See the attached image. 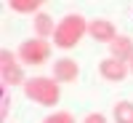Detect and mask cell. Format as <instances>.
I'll use <instances>...</instances> for the list:
<instances>
[{
  "label": "cell",
  "instance_id": "15",
  "mask_svg": "<svg viewBox=\"0 0 133 123\" xmlns=\"http://www.w3.org/2000/svg\"><path fill=\"white\" fill-rule=\"evenodd\" d=\"M128 67H130V72H133V59H130V64H128Z\"/></svg>",
  "mask_w": 133,
  "mask_h": 123
},
{
  "label": "cell",
  "instance_id": "1",
  "mask_svg": "<svg viewBox=\"0 0 133 123\" xmlns=\"http://www.w3.org/2000/svg\"><path fill=\"white\" fill-rule=\"evenodd\" d=\"M83 35H88V21L80 14H66L53 32V46L56 48H75L83 40Z\"/></svg>",
  "mask_w": 133,
  "mask_h": 123
},
{
  "label": "cell",
  "instance_id": "14",
  "mask_svg": "<svg viewBox=\"0 0 133 123\" xmlns=\"http://www.w3.org/2000/svg\"><path fill=\"white\" fill-rule=\"evenodd\" d=\"M83 123H107V118H104L101 113H91V115H85Z\"/></svg>",
  "mask_w": 133,
  "mask_h": 123
},
{
  "label": "cell",
  "instance_id": "6",
  "mask_svg": "<svg viewBox=\"0 0 133 123\" xmlns=\"http://www.w3.org/2000/svg\"><path fill=\"white\" fill-rule=\"evenodd\" d=\"M80 75V67L75 59H59L53 64V80L56 83H75Z\"/></svg>",
  "mask_w": 133,
  "mask_h": 123
},
{
  "label": "cell",
  "instance_id": "4",
  "mask_svg": "<svg viewBox=\"0 0 133 123\" xmlns=\"http://www.w3.org/2000/svg\"><path fill=\"white\" fill-rule=\"evenodd\" d=\"M88 35L96 43H115L117 40V30L107 19H93V21H88Z\"/></svg>",
  "mask_w": 133,
  "mask_h": 123
},
{
  "label": "cell",
  "instance_id": "9",
  "mask_svg": "<svg viewBox=\"0 0 133 123\" xmlns=\"http://www.w3.org/2000/svg\"><path fill=\"white\" fill-rule=\"evenodd\" d=\"M35 32H37L40 40L53 38V32H56V27H53V19H51L48 14H37V16H35Z\"/></svg>",
  "mask_w": 133,
  "mask_h": 123
},
{
  "label": "cell",
  "instance_id": "12",
  "mask_svg": "<svg viewBox=\"0 0 133 123\" xmlns=\"http://www.w3.org/2000/svg\"><path fill=\"white\" fill-rule=\"evenodd\" d=\"M43 123H75V118L69 113H53V115H48Z\"/></svg>",
  "mask_w": 133,
  "mask_h": 123
},
{
  "label": "cell",
  "instance_id": "3",
  "mask_svg": "<svg viewBox=\"0 0 133 123\" xmlns=\"http://www.w3.org/2000/svg\"><path fill=\"white\" fill-rule=\"evenodd\" d=\"M16 56L21 59V64L40 67V64H45V62H48V56H51V43H48V40H40V38L24 40V43L19 46Z\"/></svg>",
  "mask_w": 133,
  "mask_h": 123
},
{
  "label": "cell",
  "instance_id": "2",
  "mask_svg": "<svg viewBox=\"0 0 133 123\" xmlns=\"http://www.w3.org/2000/svg\"><path fill=\"white\" fill-rule=\"evenodd\" d=\"M24 94H27V99H32L35 104H43V107H53L61 99L59 83L53 78H32V80H27Z\"/></svg>",
  "mask_w": 133,
  "mask_h": 123
},
{
  "label": "cell",
  "instance_id": "10",
  "mask_svg": "<svg viewBox=\"0 0 133 123\" xmlns=\"http://www.w3.org/2000/svg\"><path fill=\"white\" fill-rule=\"evenodd\" d=\"M11 11L16 14H35L40 11V0H11Z\"/></svg>",
  "mask_w": 133,
  "mask_h": 123
},
{
  "label": "cell",
  "instance_id": "8",
  "mask_svg": "<svg viewBox=\"0 0 133 123\" xmlns=\"http://www.w3.org/2000/svg\"><path fill=\"white\" fill-rule=\"evenodd\" d=\"M0 78H3V86H24V70L14 62V64H3L0 67Z\"/></svg>",
  "mask_w": 133,
  "mask_h": 123
},
{
  "label": "cell",
  "instance_id": "13",
  "mask_svg": "<svg viewBox=\"0 0 133 123\" xmlns=\"http://www.w3.org/2000/svg\"><path fill=\"white\" fill-rule=\"evenodd\" d=\"M19 56H16V54H11V51H0V67H3V64H14Z\"/></svg>",
  "mask_w": 133,
  "mask_h": 123
},
{
  "label": "cell",
  "instance_id": "5",
  "mask_svg": "<svg viewBox=\"0 0 133 123\" xmlns=\"http://www.w3.org/2000/svg\"><path fill=\"white\" fill-rule=\"evenodd\" d=\"M98 72H101L104 80H112V83H120V80H125L128 72H130V67L125 62H120V59H104L101 64H98Z\"/></svg>",
  "mask_w": 133,
  "mask_h": 123
},
{
  "label": "cell",
  "instance_id": "7",
  "mask_svg": "<svg viewBox=\"0 0 133 123\" xmlns=\"http://www.w3.org/2000/svg\"><path fill=\"white\" fill-rule=\"evenodd\" d=\"M109 56L112 59H120V62H130L133 59V40L125 38V35H117L115 43H109Z\"/></svg>",
  "mask_w": 133,
  "mask_h": 123
},
{
  "label": "cell",
  "instance_id": "11",
  "mask_svg": "<svg viewBox=\"0 0 133 123\" xmlns=\"http://www.w3.org/2000/svg\"><path fill=\"white\" fill-rule=\"evenodd\" d=\"M115 123H133V104L130 102L115 104Z\"/></svg>",
  "mask_w": 133,
  "mask_h": 123
}]
</instances>
